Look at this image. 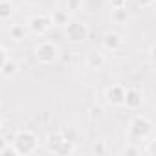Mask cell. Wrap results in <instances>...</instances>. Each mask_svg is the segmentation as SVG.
Listing matches in <instances>:
<instances>
[{
  "label": "cell",
  "mask_w": 156,
  "mask_h": 156,
  "mask_svg": "<svg viewBox=\"0 0 156 156\" xmlns=\"http://www.w3.org/2000/svg\"><path fill=\"white\" fill-rule=\"evenodd\" d=\"M121 154H127V156H140V154H143V151H141L140 143H130V141H129V145L121 151Z\"/></svg>",
  "instance_id": "cell-17"
},
{
  "label": "cell",
  "mask_w": 156,
  "mask_h": 156,
  "mask_svg": "<svg viewBox=\"0 0 156 156\" xmlns=\"http://www.w3.org/2000/svg\"><path fill=\"white\" fill-rule=\"evenodd\" d=\"M53 26V20H51V15L50 13H39V15H33L30 20H28V28L31 33L35 35H44L51 30Z\"/></svg>",
  "instance_id": "cell-5"
},
{
  "label": "cell",
  "mask_w": 156,
  "mask_h": 156,
  "mask_svg": "<svg viewBox=\"0 0 156 156\" xmlns=\"http://www.w3.org/2000/svg\"><path fill=\"white\" fill-rule=\"evenodd\" d=\"M17 73H19V62L8 57L6 62L2 64V68H0V75L6 77V79H11V77H15Z\"/></svg>",
  "instance_id": "cell-11"
},
{
  "label": "cell",
  "mask_w": 156,
  "mask_h": 156,
  "mask_svg": "<svg viewBox=\"0 0 156 156\" xmlns=\"http://www.w3.org/2000/svg\"><path fill=\"white\" fill-rule=\"evenodd\" d=\"M152 134V121L147 116H134L129 125V141L130 143H143L147 136Z\"/></svg>",
  "instance_id": "cell-2"
},
{
  "label": "cell",
  "mask_w": 156,
  "mask_h": 156,
  "mask_svg": "<svg viewBox=\"0 0 156 156\" xmlns=\"http://www.w3.org/2000/svg\"><path fill=\"white\" fill-rule=\"evenodd\" d=\"M105 101L112 107H123L125 101V87L121 85H112L105 92Z\"/></svg>",
  "instance_id": "cell-6"
},
{
  "label": "cell",
  "mask_w": 156,
  "mask_h": 156,
  "mask_svg": "<svg viewBox=\"0 0 156 156\" xmlns=\"http://www.w3.org/2000/svg\"><path fill=\"white\" fill-rule=\"evenodd\" d=\"M51 15V20H53V24H66L70 19H68V11H64V9H55L53 13H50Z\"/></svg>",
  "instance_id": "cell-15"
},
{
  "label": "cell",
  "mask_w": 156,
  "mask_h": 156,
  "mask_svg": "<svg viewBox=\"0 0 156 156\" xmlns=\"http://www.w3.org/2000/svg\"><path fill=\"white\" fill-rule=\"evenodd\" d=\"M87 2H96V0H87Z\"/></svg>",
  "instance_id": "cell-29"
},
{
  "label": "cell",
  "mask_w": 156,
  "mask_h": 156,
  "mask_svg": "<svg viewBox=\"0 0 156 156\" xmlns=\"http://www.w3.org/2000/svg\"><path fill=\"white\" fill-rule=\"evenodd\" d=\"M112 17H114V20H116V22H119V24H121V22H127L129 13H127V9H125V8H116Z\"/></svg>",
  "instance_id": "cell-20"
},
{
  "label": "cell",
  "mask_w": 156,
  "mask_h": 156,
  "mask_svg": "<svg viewBox=\"0 0 156 156\" xmlns=\"http://www.w3.org/2000/svg\"><path fill=\"white\" fill-rule=\"evenodd\" d=\"M62 141H64L62 132H61V130H53V132H50V134L46 136V149H48L50 152H53V154H55Z\"/></svg>",
  "instance_id": "cell-10"
},
{
  "label": "cell",
  "mask_w": 156,
  "mask_h": 156,
  "mask_svg": "<svg viewBox=\"0 0 156 156\" xmlns=\"http://www.w3.org/2000/svg\"><path fill=\"white\" fill-rule=\"evenodd\" d=\"M107 152H108V147L105 141H94L90 145V154H94V156H103Z\"/></svg>",
  "instance_id": "cell-16"
},
{
  "label": "cell",
  "mask_w": 156,
  "mask_h": 156,
  "mask_svg": "<svg viewBox=\"0 0 156 156\" xmlns=\"http://www.w3.org/2000/svg\"><path fill=\"white\" fill-rule=\"evenodd\" d=\"M2 125H4V119H2V116H0V129H2Z\"/></svg>",
  "instance_id": "cell-28"
},
{
  "label": "cell",
  "mask_w": 156,
  "mask_h": 156,
  "mask_svg": "<svg viewBox=\"0 0 156 156\" xmlns=\"http://www.w3.org/2000/svg\"><path fill=\"white\" fill-rule=\"evenodd\" d=\"M64 26H66V39L72 44H83L90 35L88 26L81 20H68Z\"/></svg>",
  "instance_id": "cell-4"
},
{
  "label": "cell",
  "mask_w": 156,
  "mask_h": 156,
  "mask_svg": "<svg viewBox=\"0 0 156 156\" xmlns=\"http://www.w3.org/2000/svg\"><path fill=\"white\" fill-rule=\"evenodd\" d=\"M110 2H112V8L116 9V8H125L127 0H110Z\"/></svg>",
  "instance_id": "cell-25"
},
{
  "label": "cell",
  "mask_w": 156,
  "mask_h": 156,
  "mask_svg": "<svg viewBox=\"0 0 156 156\" xmlns=\"http://www.w3.org/2000/svg\"><path fill=\"white\" fill-rule=\"evenodd\" d=\"M61 132H62V136H64V140H68V141H73V143H77V130L73 129V127H62L61 129Z\"/></svg>",
  "instance_id": "cell-18"
},
{
  "label": "cell",
  "mask_w": 156,
  "mask_h": 156,
  "mask_svg": "<svg viewBox=\"0 0 156 156\" xmlns=\"http://www.w3.org/2000/svg\"><path fill=\"white\" fill-rule=\"evenodd\" d=\"M11 147H13L15 154H19V156L33 154L39 149V136L30 129L17 130L11 138Z\"/></svg>",
  "instance_id": "cell-1"
},
{
  "label": "cell",
  "mask_w": 156,
  "mask_h": 156,
  "mask_svg": "<svg viewBox=\"0 0 156 156\" xmlns=\"http://www.w3.org/2000/svg\"><path fill=\"white\" fill-rule=\"evenodd\" d=\"M0 105H2V101H0Z\"/></svg>",
  "instance_id": "cell-30"
},
{
  "label": "cell",
  "mask_w": 156,
  "mask_h": 156,
  "mask_svg": "<svg viewBox=\"0 0 156 156\" xmlns=\"http://www.w3.org/2000/svg\"><path fill=\"white\" fill-rule=\"evenodd\" d=\"M103 116H105V114H103V108H101L99 105H94V107L90 108V118H92L94 121H96V119H101Z\"/></svg>",
  "instance_id": "cell-21"
},
{
  "label": "cell",
  "mask_w": 156,
  "mask_h": 156,
  "mask_svg": "<svg viewBox=\"0 0 156 156\" xmlns=\"http://www.w3.org/2000/svg\"><path fill=\"white\" fill-rule=\"evenodd\" d=\"M6 59H8V51H6V48L0 44V68H2V64L6 62Z\"/></svg>",
  "instance_id": "cell-24"
},
{
  "label": "cell",
  "mask_w": 156,
  "mask_h": 156,
  "mask_svg": "<svg viewBox=\"0 0 156 156\" xmlns=\"http://www.w3.org/2000/svg\"><path fill=\"white\" fill-rule=\"evenodd\" d=\"M75 152V143L73 141H68V140H64L62 143H61V147L57 149V156H68V154H73Z\"/></svg>",
  "instance_id": "cell-14"
},
{
  "label": "cell",
  "mask_w": 156,
  "mask_h": 156,
  "mask_svg": "<svg viewBox=\"0 0 156 156\" xmlns=\"http://www.w3.org/2000/svg\"><path fill=\"white\" fill-rule=\"evenodd\" d=\"M83 6V0H66V11H75V9H81Z\"/></svg>",
  "instance_id": "cell-22"
},
{
  "label": "cell",
  "mask_w": 156,
  "mask_h": 156,
  "mask_svg": "<svg viewBox=\"0 0 156 156\" xmlns=\"http://www.w3.org/2000/svg\"><path fill=\"white\" fill-rule=\"evenodd\" d=\"M59 55H61L59 46L55 42H50V41H44L35 48V59L39 64H44V66L53 64L59 59Z\"/></svg>",
  "instance_id": "cell-3"
},
{
  "label": "cell",
  "mask_w": 156,
  "mask_h": 156,
  "mask_svg": "<svg viewBox=\"0 0 156 156\" xmlns=\"http://www.w3.org/2000/svg\"><path fill=\"white\" fill-rule=\"evenodd\" d=\"M15 13V6L9 0H0V22H6L13 17Z\"/></svg>",
  "instance_id": "cell-12"
},
{
  "label": "cell",
  "mask_w": 156,
  "mask_h": 156,
  "mask_svg": "<svg viewBox=\"0 0 156 156\" xmlns=\"http://www.w3.org/2000/svg\"><path fill=\"white\" fill-rule=\"evenodd\" d=\"M85 64L90 70H101L105 66V55H103V51H99V50L88 51L87 57H85Z\"/></svg>",
  "instance_id": "cell-8"
},
{
  "label": "cell",
  "mask_w": 156,
  "mask_h": 156,
  "mask_svg": "<svg viewBox=\"0 0 156 156\" xmlns=\"http://www.w3.org/2000/svg\"><path fill=\"white\" fill-rule=\"evenodd\" d=\"M121 46H123V37H121L119 33H116V31L105 33V37H103V48H105V50H108V51H118Z\"/></svg>",
  "instance_id": "cell-9"
},
{
  "label": "cell",
  "mask_w": 156,
  "mask_h": 156,
  "mask_svg": "<svg viewBox=\"0 0 156 156\" xmlns=\"http://www.w3.org/2000/svg\"><path fill=\"white\" fill-rule=\"evenodd\" d=\"M141 105H143V94L138 88H125L123 107H127L129 110H140Z\"/></svg>",
  "instance_id": "cell-7"
},
{
  "label": "cell",
  "mask_w": 156,
  "mask_h": 156,
  "mask_svg": "<svg viewBox=\"0 0 156 156\" xmlns=\"http://www.w3.org/2000/svg\"><path fill=\"white\" fill-rule=\"evenodd\" d=\"M9 37H11L15 42L24 41V39H26V30H24V26H22V24H15V26H11V30H9Z\"/></svg>",
  "instance_id": "cell-13"
},
{
  "label": "cell",
  "mask_w": 156,
  "mask_h": 156,
  "mask_svg": "<svg viewBox=\"0 0 156 156\" xmlns=\"http://www.w3.org/2000/svg\"><path fill=\"white\" fill-rule=\"evenodd\" d=\"M8 143H9V141H6V138H0V154H2V151L8 147Z\"/></svg>",
  "instance_id": "cell-26"
},
{
  "label": "cell",
  "mask_w": 156,
  "mask_h": 156,
  "mask_svg": "<svg viewBox=\"0 0 156 156\" xmlns=\"http://www.w3.org/2000/svg\"><path fill=\"white\" fill-rule=\"evenodd\" d=\"M134 2H136V6H140L141 9H149V8L154 6V0H134Z\"/></svg>",
  "instance_id": "cell-23"
},
{
  "label": "cell",
  "mask_w": 156,
  "mask_h": 156,
  "mask_svg": "<svg viewBox=\"0 0 156 156\" xmlns=\"http://www.w3.org/2000/svg\"><path fill=\"white\" fill-rule=\"evenodd\" d=\"M149 59H151V62H154V46L149 48Z\"/></svg>",
  "instance_id": "cell-27"
},
{
  "label": "cell",
  "mask_w": 156,
  "mask_h": 156,
  "mask_svg": "<svg viewBox=\"0 0 156 156\" xmlns=\"http://www.w3.org/2000/svg\"><path fill=\"white\" fill-rule=\"evenodd\" d=\"M145 141H147V145H145V149H141L143 154H147V156H154V143H156V138L151 134V136L145 138Z\"/></svg>",
  "instance_id": "cell-19"
}]
</instances>
